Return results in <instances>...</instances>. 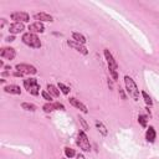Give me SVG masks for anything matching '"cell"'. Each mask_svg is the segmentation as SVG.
<instances>
[{"mask_svg": "<svg viewBox=\"0 0 159 159\" xmlns=\"http://www.w3.org/2000/svg\"><path fill=\"white\" fill-rule=\"evenodd\" d=\"M124 83H125V89H127L128 94H129L134 101H138V99H139V89H138L135 82H134L129 76H125V77H124Z\"/></svg>", "mask_w": 159, "mask_h": 159, "instance_id": "cell-1", "label": "cell"}, {"mask_svg": "<svg viewBox=\"0 0 159 159\" xmlns=\"http://www.w3.org/2000/svg\"><path fill=\"white\" fill-rule=\"evenodd\" d=\"M104 57H106V60H107L108 70H109L111 76L113 77V80H114V81H117V78H118V72H117L118 66H117V62L114 61V58H113L112 53H111V52H109V50H107V48L104 50Z\"/></svg>", "mask_w": 159, "mask_h": 159, "instance_id": "cell-2", "label": "cell"}, {"mask_svg": "<svg viewBox=\"0 0 159 159\" xmlns=\"http://www.w3.org/2000/svg\"><path fill=\"white\" fill-rule=\"evenodd\" d=\"M22 42L32 48H40L41 47V41L40 39L37 37L36 34H31V32H26L22 35Z\"/></svg>", "mask_w": 159, "mask_h": 159, "instance_id": "cell-3", "label": "cell"}, {"mask_svg": "<svg viewBox=\"0 0 159 159\" xmlns=\"http://www.w3.org/2000/svg\"><path fill=\"white\" fill-rule=\"evenodd\" d=\"M24 86L27 89V92L34 94V96L39 94V92H40V86H39L36 78H27V80H25L24 81Z\"/></svg>", "mask_w": 159, "mask_h": 159, "instance_id": "cell-4", "label": "cell"}, {"mask_svg": "<svg viewBox=\"0 0 159 159\" xmlns=\"http://www.w3.org/2000/svg\"><path fill=\"white\" fill-rule=\"evenodd\" d=\"M77 145L83 150V152H89L91 150V144H89V140L86 135V133L83 130H81L77 135Z\"/></svg>", "mask_w": 159, "mask_h": 159, "instance_id": "cell-5", "label": "cell"}, {"mask_svg": "<svg viewBox=\"0 0 159 159\" xmlns=\"http://www.w3.org/2000/svg\"><path fill=\"white\" fill-rule=\"evenodd\" d=\"M15 68H16V71L20 72L22 76H24V75H35V73L37 72V70H36L34 66L27 65V63H19V65L15 66Z\"/></svg>", "mask_w": 159, "mask_h": 159, "instance_id": "cell-6", "label": "cell"}, {"mask_svg": "<svg viewBox=\"0 0 159 159\" xmlns=\"http://www.w3.org/2000/svg\"><path fill=\"white\" fill-rule=\"evenodd\" d=\"M11 20H14L15 22H26V21L30 20V16L26 12L17 11V12H12L11 14Z\"/></svg>", "mask_w": 159, "mask_h": 159, "instance_id": "cell-7", "label": "cell"}, {"mask_svg": "<svg viewBox=\"0 0 159 159\" xmlns=\"http://www.w3.org/2000/svg\"><path fill=\"white\" fill-rule=\"evenodd\" d=\"M67 45H68L70 47L75 48L76 51L83 53V55H87V52H88L87 48H86L83 45H81V43H78V42H76V41H73V40H68V41H67Z\"/></svg>", "mask_w": 159, "mask_h": 159, "instance_id": "cell-8", "label": "cell"}, {"mask_svg": "<svg viewBox=\"0 0 159 159\" xmlns=\"http://www.w3.org/2000/svg\"><path fill=\"white\" fill-rule=\"evenodd\" d=\"M0 55H1L2 58H6V60H14L16 52H15V50H14L12 47H4V48L1 50V52H0Z\"/></svg>", "mask_w": 159, "mask_h": 159, "instance_id": "cell-9", "label": "cell"}, {"mask_svg": "<svg viewBox=\"0 0 159 159\" xmlns=\"http://www.w3.org/2000/svg\"><path fill=\"white\" fill-rule=\"evenodd\" d=\"M24 29H25V26H24L22 22H12V24L9 26V31H10V34H12V35L22 32Z\"/></svg>", "mask_w": 159, "mask_h": 159, "instance_id": "cell-10", "label": "cell"}, {"mask_svg": "<svg viewBox=\"0 0 159 159\" xmlns=\"http://www.w3.org/2000/svg\"><path fill=\"white\" fill-rule=\"evenodd\" d=\"M29 30H30V32H31V34L43 32V30H45V26L42 25V22H39V21H36V22H34V24H30V25H29Z\"/></svg>", "mask_w": 159, "mask_h": 159, "instance_id": "cell-11", "label": "cell"}, {"mask_svg": "<svg viewBox=\"0 0 159 159\" xmlns=\"http://www.w3.org/2000/svg\"><path fill=\"white\" fill-rule=\"evenodd\" d=\"M68 101H70V103H71V104H72L73 107L78 108V109H80V111H82L83 113H87V112H88L87 107H86V106H84V104H83L82 102H80L78 99H76V98H73V97H72V98H70Z\"/></svg>", "mask_w": 159, "mask_h": 159, "instance_id": "cell-12", "label": "cell"}, {"mask_svg": "<svg viewBox=\"0 0 159 159\" xmlns=\"http://www.w3.org/2000/svg\"><path fill=\"white\" fill-rule=\"evenodd\" d=\"M34 19L37 20L39 22H41V21H52L53 20L52 16L46 14V12H37V14L34 15Z\"/></svg>", "mask_w": 159, "mask_h": 159, "instance_id": "cell-13", "label": "cell"}, {"mask_svg": "<svg viewBox=\"0 0 159 159\" xmlns=\"http://www.w3.org/2000/svg\"><path fill=\"white\" fill-rule=\"evenodd\" d=\"M4 91L6 93H11V94H20L21 93V89L19 86L16 84H9V86H5L4 87Z\"/></svg>", "mask_w": 159, "mask_h": 159, "instance_id": "cell-14", "label": "cell"}, {"mask_svg": "<svg viewBox=\"0 0 159 159\" xmlns=\"http://www.w3.org/2000/svg\"><path fill=\"white\" fill-rule=\"evenodd\" d=\"M155 137H157L155 129H154L153 127H149V128L147 129V133H145V138H147V140L150 142V143H153V142L155 140Z\"/></svg>", "mask_w": 159, "mask_h": 159, "instance_id": "cell-15", "label": "cell"}, {"mask_svg": "<svg viewBox=\"0 0 159 159\" xmlns=\"http://www.w3.org/2000/svg\"><path fill=\"white\" fill-rule=\"evenodd\" d=\"M72 39H73V41L81 43V45H84L86 41H87L86 37H84L82 34H80V32H73V34H72Z\"/></svg>", "mask_w": 159, "mask_h": 159, "instance_id": "cell-16", "label": "cell"}, {"mask_svg": "<svg viewBox=\"0 0 159 159\" xmlns=\"http://www.w3.org/2000/svg\"><path fill=\"white\" fill-rule=\"evenodd\" d=\"M47 92L52 96V97H58L60 96V91L57 87H55L53 84H47Z\"/></svg>", "mask_w": 159, "mask_h": 159, "instance_id": "cell-17", "label": "cell"}, {"mask_svg": "<svg viewBox=\"0 0 159 159\" xmlns=\"http://www.w3.org/2000/svg\"><path fill=\"white\" fill-rule=\"evenodd\" d=\"M96 127H97V129L103 134V135H107V128L103 125V123L102 122H99V120H96Z\"/></svg>", "mask_w": 159, "mask_h": 159, "instance_id": "cell-18", "label": "cell"}, {"mask_svg": "<svg viewBox=\"0 0 159 159\" xmlns=\"http://www.w3.org/2000/svg\"><path fill=\"white\" fill-rule=\"evenodd\" d=\"M21 107H22L24 109L31 111V112H34V111L36 109V106H35V104H32V103H26V102H24V103L21 104Z\"/></svg>", "mask_w": 159, "mask_h": 159, "instance_id": "cell-19", "label": "cell"}, {"mask_svg": "<svg viewBox=\"0 0 159 159\" xmlns=\"http://www.w3.org/2000/svg\"><path fill=\"white\" fill-rule=\"evenodd\" d=\"M142 96H143V98H144V101H145V103L148 104V106H152L153 104V101H152V98H150V96L147 93V92H142Z\"/></svg>", "mask_w": 159, "mask_h": 159, "instance_id": "cell-20", "label": "cell"}, {"mask_svg": "<svg viewBox=\"0 0 159 159\" xmlns=\"http://www.w3.org/2000/svg\"><path fill=\"white\" fill-rule=\"evenodd\" d=\"M42 108H43V111H45L46 113H50V112L55 111V104H53V103H46Z\"/></svg>", "mask_w": 159, "mask_h": 159, "instance_id": "cell-21", "label": "cell"}, {"mask_svg": "<svg viewBox=\"0 0 159 159\" xmlns=\"http://www.w3.org/2000/svg\"><path fill=\"white\" fill-rule=\"evenodd\" d=\"M147 120H148V118H147V116H144V114H140V116L138 117V122H139V124H140L142 127H147Z\"/></svg>", "mask_w": 159, "mask_h": 159, "instance_id": "cell-22", "label": "cell"}, {"mask_svg": "<svg viewBox=\"0 0 159 159\" xmlns=\"http://www.w3.org/2000/svg\"><path fill=\"white\" fill-rule=\"evenodd\" d=\"M58 89H61V92L63 94H68V92H70V88L67 86H65L63 83H58Z\"/></svg>", "mask_w": 159, "mask_h": 159, "instance_id": "cell-23", "label": "cell"}, {"mask_svg": "<svg viewBox=\"0 0 159 159\" xmlns=\"http://www.w3.org/2000/svg\"><path fill=\"white\" fill-rule=\"evenodd\" d=\"M65 154H66V157H67V158H72V157H75V155H76L75 150H73V149H71V148H65Z\"/></svg>", "mask_w": 159, "mask_h": 159, "instance_id": "cell-24", "label": "cell"}, {"mask_svg": "<svg viewBox=\"0 0 159 159\" xmlns=\"http://www.w3.org/2000/svg\"><path fill=\"white\" fill-rule=\"evenodd\" d=\"M41 94H42L43 99H46V101H48V102H51V101H52V96H51L47 91H42V92H41Z\"/></svg>", "mask_w": 159, "mask_h": 159, "instance_id": "cell-25", "label": "cell"}, {"mask_svg": "<svg viewBox=\"0 0 159 159\" xmlns=\"http://www.w3.org/2000/svg\"><path fill=\"white\" fill-rule=\"evenodd\" d=\"M78 119H80V122H81V124L83 125V129H84V130H87V129H88V125H87V123H86V120H84V119H83L82 117H80V116H78Z\"/></svg>", "mask_w": 159, "mask_h": 159, "instance_id": "cell-26", "label": "cell"}, {"mask_svg": "<svg viewBox=\"0 0 159 159\" xmlns=\"http://www.w3.org/2000/svg\"><path fill=\"white\" fill-rule=\"evenodd\" d=\"M55 104V109H65V107H63V104H61V103H53Z\"/></svg>", "mask_w": 159, "mask_h": 159, "instance_id": "cell-27", "label": "cell"}, {"mask_svg": "<svg viewBox=\"0 0 159 159\" xmlns=\"http://www.w3.org/2000/svg\"><path fill=\"white\" fill-rule=\"evenodd\" d=\"M14 40H15L14 36H9V37H6V41H7V42H12Z\"/></svg>", "mask_w": 159, "mask_h": 159, "instance_id": "cell-28", "label": "cell"}, {"mask_svg": "<svg viewBox=\"0 0 159 159\" xmlns=\"http://www.w3.org/2000/svg\"><path fill=\"white\" fill-rule=\"evenodd\" d=\"M77 159H86V158H84L82 154H78V155H77Z\"/></svg>", "mask_w": 159, "mask_h": 159, "instance_id": "cell-29", "label": "cell"}]
</instances>
